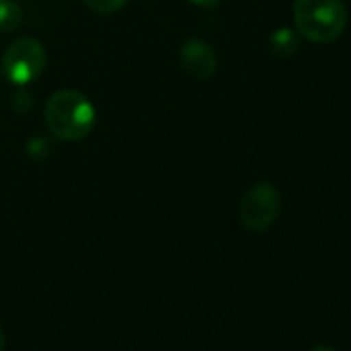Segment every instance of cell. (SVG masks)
<instances>
[{
    "label": "cell",
    "mask_w": 351,
    "mask_h": 351,
    "mask_svg": "<svg viewBox=\"0 0 351 351\" xmlns=\"http://www.w3.org/2000/svg\"><path fill=\"white\" fill-rule=\"evenodd\" d=\"M44 118L54 138L81 141L95 124V108L81 91L62 89L46 101Z\"/></svg>",
    "instance_id": "cell-1"
},
{
    "label": "cell",
    "mask_w": 351,
    "mask_h": 351,
    "mask_svg": "<svg viewBox=\"0 0 351 351\" xmlns=\"http://www.w3.org/2000/svg\"><path fill=\"white\" fill-rule=\"evenodd\" d=\"M293 21L302 38L314 44L335 42L347 25V9L341 0H295Z\"/></svg>",
    "instance_id": "cell-2"
},
{
    "label": "cell",
    "mask_w": 351,
    "mask_h": 351,
    "mask_svg": "<svg viewBox=\"0 0 351 351\" xmlns=\"http://www.w3.org/2000/svg\"><path fill=\"white\" fill-rule=\"evenodd\" d=\"M46 60V50L38 40L19 38L5 50L3 73L13 85L23 87L44 73Z\"/></svg>",
    "instance_id": "cell-3"
},
{
    "label": "cell",
    "mask_w": 351,
    "mask_h": 351,
    "mask_svg": "<svg viewBox=\"0 0 351 351\" xmlns=\"http://www.w3.org/2000/svg\"><path fill=\"white\" fill-rule=\"evenodd\" d=\"M281 209L279 191L269 182H256L246 191L240 201V221L250 232H265L269 230Z\"/></svg>",
    "instance_id": "cell-4"
},
{
    "label": "cell",
    "mask_w": 351,
    "mask_h": 351,
    "mask_svg": "<svg viewBox=\"0 0 351 351\" xmlns=\"http://www.w3.org/2000/svg\"><path fill=\"white\" fill-rule=\"evenodd\" d=\"M180 64L195 79H209L217 71V54L203 40H189L180 46Z\"/></svg>",
    "instance_id": "cell-5"
},
{
    "label": "cell",
    "mask_w": 351,
    "mask_h": 351,
    "mask_svg": "<svg viewBox=\"0 0 351 351\" xmlns=\"http://www.w3.org/2000/svg\"><path fill=\"white\" fill-rule=\"evenodd\" d=\"M269 48L275 56L289 58V56L298 54V50H300V36L289 27H281V29L273 32V36L269 40Z\"/></svg>",
    "instance_id": "cell-6"
},
{
    "label": "cell",
    "mask_w": 351,
    "mask_h": 351,
    "mask_svg": "<svg viewBox=\"0 0 351 351\" xmlns=\"http://www.w3.org/2000/svg\"><path fill=\"white\" fill-rule=\"evenodd\" d=\"M23 21V11L15 0H0V32H15Z\"/></svg>",
    "instance_id": "cell-7"
},
{
    "label": "cell",
    "mask_w": 351,
    "mask_h": 351,
    "mask_svg": "<svg viewBox=\"0 0 351 351\" xmlns=\"http://www.w3.org/2000/svg\"><path fill=\"white\" fill-rule=\"evenodd\" d=\"M85 7L91 9L93 13H99V15H112L120 9L126 7L128 0H83Z\"/></svg>",
    "instance_id": "cell-8"
},
{
    "label": "cell",
    "mask_w": 351,
    "mask_h": 351,
    "mask_svg": "<svg viewBox=\"0 0 351 351\" xmlns=\"http://www.w3.org/2000/svg\"><path fill=\"white\" fill-rule=\"evenodd\" d=\"M27 151H29V155L32 157H36V159H44V157H48L52 151H54V147H52V143H50V138L48 136H34L29 143H27Z\"/></svg>",
    "instance_id": "cell-9"
},
{
    "label": "cell",
    "mask_w": 351,
    "mask_h": 351,
    "mask_svg": "<svg viewBox=\"0 0 351 351\" xmlns=\"http://www.w3.org/2000/svg\"><path fill=\"white\" fill-rule=\"evenodd\" d=\"M11 101H13V110H15L17 114H29V110L34 108V95H32L27 89H23V87H19V89L13 93Z\"/></svg>",
    "instance_id": "cell-10"
},
{
    "label": "cell",
    "mask_w": 351,
    "mask_h": 351,
    "mask_svg": "<svg viewBox=\"0 0 351 351\" xmlns=\"http://www.w3.org/2000/svg\"><path fill=\"white\" fill-rule=\"evenodd\" d=\"M191 3L201 9H215V7H219L221 0H191Z\"/></svg>",
    "instance_id": "cell-11"
},
{
    "label": "cell",
    "mask_w": 351,
    "mask_h": 351,
    "mask_svg": "<svg viewBox=\"0 0 351 351\" xmlns=\"http://www.w3.org/2000/svg\"><path fill=\"white\" fill-rule=\"evenodd\" d=\"M310 351H335V349H330V347H324V345H316V347H312Z\"/></svg>",
    "instance_id": "cell-12"
},
{
    "label": "cell",
    "mask_w": 351,
    "mask_h": 351,
    "mask_svg": "<svg viewBox=\"0 0 351 351\" xmlns=\"http://www.w3.org/2000/svg\"><path fill=\"white\" fill-rule=\"evenodd\" d=\"M0 351H5V332L0 328Z\"/></svg>",
    "instance_id": "cell-13"
}]
</instances>
